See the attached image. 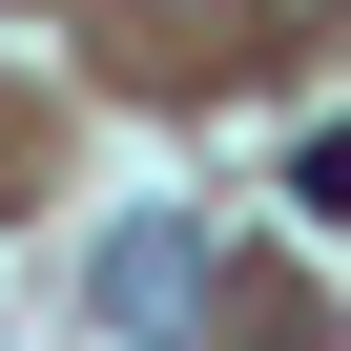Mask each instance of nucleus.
<instances>
[{
	"instance_id": "f257e3e1",
	"label": "nucleus",
	"mask_w": 351,
	"mask_h": 351,
	"mask_svg": "<svg viewBox=\"0 0 351 351\" xmlns=\"http://www.w3.org/2000/svg\"><path fill=\"white\" fill-rule=\"evenodd\" d=\"M186 289H207V248L165 228V207H145V228L104 248V310H124V330H186Z\"/></svg>"
}]
</instances>
